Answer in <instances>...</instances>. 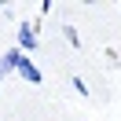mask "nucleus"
Segmentation results:
<instances>
[{"instance_id":"nucleus-2","label":"nucleus","mask_w":121,"mask_h":121,"mask_svg":"<svg viewBox=\"0 0 121 121\" xmlns=\"http://www.w3.org/2000/svg\"><path fill=\"white\" fill-rule=\"evenodd\" d=\"M18 62H22V52H18V48H8V52L0 55V73H8V70H18Z\"/></svg>"},{"instance_id":"nucleus-4","label":"nucleus","mask_w":121,"mask_h":121,"mask_svg":"<svg viewBox=\"0 0 121 121\" xmlns=\"http://www.w3.org/2000/svg\"><path fill=\"white\" fill-rule=\"evenodd\" d=\"M0 77H4V73H0Z\"/></svg>"},{"instance_id":"nucleus-3","label":"nucleus","mask_w":121,"mask_h":121,"mask_svg":"<svg viewBox=\"0 0 121 121\" xmlns=\"http://www.w3.org/2000/svg\"><path fill=\"white\" fill-rule=\"evenodd\" d=\"M18 77H26L30 84H40V81H44V77H40V70L33 66V62L26 59V55H22V62H18Z\"/></svg>"},{"instance_id":"nucleus-1","label":"nucleus","mask_w":121,"mask_h":121,"mask_svg":"<svg viewBox=\"0 0 121 121\" xmlns=\"http://www.w3.org/2000/svg\"><path fill=\"white\" fill-rule=\"evenodd\" d=\"M40 44V40H37V30H33V26L30 22H22V26H18V52H33V48H37Z\"/></svg>"}]
</instances>
